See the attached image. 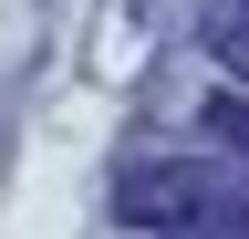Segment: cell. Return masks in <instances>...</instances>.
Returning <instances> with one entry per match:
<instances>
[{
  "label": "cell",
  "mask_w": 249,
  "mask_h": 239,
  "mask_svg": "<svg viewBox=\"0 0 249 239\" xmlns=\"http://www.w3.org/2000/svg\"><path fill=\"white\" fill-rule=\"evenodd\" d=\"M177 239H249V208H239V198H229V208H208V219H187V229H177Z\"/></svg>",
  "instance_id": "obj_4"
},
{
  "label": "cell",
  "mask_w": 249,
  "mask_h": 239,
  "mask_svg": "<svg viewBox=\"0 0 249 239\" xmlns=\"http://www.w3.org/2000/svg\"><path fill=\"white\" fill-rule=\"evenodd\" d=\"M208 52L249 83V0H218V11H208Z\"/></svg>",
  "instance_id": "obj_2"
},
{
  "label": "cell",
  "mask_w": 249,
  "mask_h": 239,
  "mask_svg": "<svg viewBox=\"0 0 249 239\" xmlns=\"http://www.w3.org/2000/svg\"><path fill=\"white\" fill-rule=\"evenodd\" d=\"M197 125L229 146V156H249V94H208V114H197Z\"/></svg>",
  "instance_id": "obj_3"
},
{
  "label": "cell",
  "mask_w": 249,
  "mask_h": 239,
  "mask_svg": "<svg viewBox=\"0 0 249 239\" xmlns=\"http://www.w3.org/2000/svg\"><path fill=\"white\" fill-rule=\"evenodd\" d=\"M208 208H229V187H218L197 156H156V166L114 177V219L124 229H187V219H208Z\"/></svg>",
  "instance_id": "obj_1"
}]
</instances>
